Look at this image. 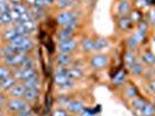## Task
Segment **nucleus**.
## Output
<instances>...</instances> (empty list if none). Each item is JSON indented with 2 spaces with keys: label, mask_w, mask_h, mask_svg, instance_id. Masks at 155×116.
<instances>
[{
  "label": "nucleus",
  "mask_w": 155,
  "mask_h": 116,
  "mask_svg": "<svg viewBox=\"0 0 155 116\" xmlns=\"http://www.w3.org/2000/svg\"><path fill=\"white\" fill-rule=\"evenodd\" d=\"M2 92V88H1V84H0V93Z\"/></svg>",
  "instance_id": "49530a36"
},
{
  "label": "nucleus",
  "mask_w": 155,
  "mask_h": 116,
  "mask_svg": "<svg viewBox=\"0 0 155 116\" xmlns=\"http://www.w3.org/2000/svg\"><path fill=\"white\" fill-rule=\"evenodd\" d=\"M0 57H2V49H1V46H0Z\"/></svg>",
  "instance_id": "a18cd8bd"
},
{
  "label": "nucleus",
  "mask_w": 155,
  "mask_h": 116,
  "mask_svg": "<svg viewBox=\"0 0 155 116\" xmlns=\"http://www.w3.org/2000/svg\"><path fill=\"white\" fill-rule=\"evenodd\" d=\"M81 1H82L84 4H89V2H91V0H81Z\"/></svg>",
  "instance_id": "c03bdc74"
},
{
  "label": "nucleus",
  "mask_w": 155,
  "mask_h": 116,
  "mask_svg": "<svg viewBox=\"0 0 155 116\" xmlns=\"http://www.w3.org/2000/svg\"><path fill=\"white\" fill-rule=\"evenodd\" d=\"M130 71L132 72V74L134 77H140V76L143 74V72L146 71V67H145V64L140 60V58L133 64V66L130 69Z\"/></svg>",
  "instance_id": "6ab92c4d"
},
{
  "label": "nucleus",
  "mask_w": 155,
  "mask_h": 116,
  "mask_svg": "<svg viewBox=\"0 0 155 116\" xmlns=\"http://www.w3.org/2000/svg\"><path fill=\"white\" fill-rule=\"evenodd\" d=\"M109 39L105 37H97L94 39V51H102L109 48Z\"/></svg>",
  "instance_id": "a211bd4d"
},
{
  "label": "nucleus",
  "mask_w": 155,
  "mask_h": 116,
  "mask_svg": "<svg viewBox=\"0 0 155 116\" xmlns=\"http://www.w3.org/2000/svg\"><path fill=\"white\" fill-rule=\"evenodd\" d=\"M138 114L140 116H155V106L153 102L146 101L141 109L138 111Z\"/></svg>",
  "instance_id": "dca6fc26"
},
{
  "label": "nucleus",
  "mask_w": 155,
  "mask_h": 116,
  "mask_svg": "<svg viewBox=\"0 0 155 116\" xmlns=\"http://www.w3.org/2000/svg\"><path fill=\"white\" fill-rule=\"evenodd\" d=\"M81 49L84 52H91L94 51V39L89 36H86L81 41Z\"/></svg>",
  "instance_id": "393cba45"
},
{
  "label": "nucleus",
  "mask_w": 155,
  "mask_h": 116,
  "mask_svg": "<svg viewBox=\"0 0 155 116\" xmlns=\"http://www.w3.org/2000/svg\"><path fill=\"white\" fill-rule=\"evenodd\" d=\"M74 32L73 30H68L66 28H63L57 32V39H58V42H63V41H67V39H71L74 37Z\"/></svg>",
  "instance_id": "5701e85b"
},
{
  "label": "nucleus",
  "mask_w": 155,
  "mask_h": 116,
  "mask_svg": "<svg viewBox=\"0 0 155 116\" xmlns=\"http://www.w3.org/2000/svg\"><path fill=\"white\" fill-rule=\"evenodd\" d=\"M117 26H118V29H119L120 32L127 30L130 27L132 26V22H131V20H130L129 15L119 16V19L117 21Z\"/></svg>",
  "instance_id": "b1692460"
},
{
  "label": "nucleus",
  "mask_w": 155,
  "mask_h": 116,
  "mask_svg": "<svg viewBox=\"0 0 155 116\" xmlns=\"http://www.w3.org/2000/svg\"><path fill=\"white\" fill-rule=\"evenodd\" d=\"M153 104L155 106V97H154V100H153Z\"/></svg>",
  "instance_id": "de8ad7c7"
},
{
  "label": "nucleus",
  "mask_w": 155,
  "mask_h": 116,
  "mask_svg": "<svg viewBox=\"0 0 155 116\" xmlns=\"http://www.w3.org/2000/svg\"><path fill=\"white\" fill-rule=\"evenodd\" d=\"M79 116H96V113H95V110L91 109V108H84Z\"/></svg>",
  "instance_id": "58836bf2"
},
{
  "label": "nucleus",
  "mask_w": 155,
  "mask_h": 116,
  "mask_svg": "<svg viewBox=\"0 0 155 116\" xmlns=\"http://www.w3.org/2000/svg\"><path fill=\"white\" fill-rule=\"evenodd\" d=\"M70 111H67L64 108H57L52 111V116H68Z\"/></svg>",
  "instance_id": "e433bc0d"
},
{
  "label": "nucleus",
  "mask_w": 155,
  "mask_h": 116,
  "mask_svg": "<svg viewBox=\"0 0 155 116\" xmlns=\"http://www.w3.org/2000/svg\"><path fill=\"white\" fill-rule=\"evenodd\" d=\"M25 4H27L29 7H32V6H35V2H36V0H25L23 1Z\"/></svg>",
  "instance_id": "79ce46f5"
},
{
  "label": "nucleus",
  "mask_w": 155,
  "mask_h": 116,
  "mask_svg": "<svg viewBox=\"0 0 155 116\" xmlns=\"http://www.w3.org/2000/svg\"><path fill=\"white\" fill-rule=\"evenodd\" d=\"M57 64L60 66H65V67H70V65L72 64L73 59H72V55L68 53H58L57 58H56Z\"/></svg>",
  "instance_id": "f3484780"
},
{
  "label": "nucleus",
  "mask_w": 155,
  "mask_h": 116,
  "mask_svg": "<svg viewBox=\"0 0 155 116\" xmlns=\"http://www.w3.org/2000/svg\"><path fill=\"white\" fill-rule=\"evenodd\" d=\"M19 36V34H18V30H16V28L15 27H11V28H7L4 30L2 32V39L8 43V42H11L12 39H14L15 37H18Z\"/></svg>",
  "instance_id": "4be33fe9"
},
{
  "label": "nucleus",
  "mask_w": 155,
  "mask_h": 116,
  "mask_svg": "<svg viewBox=\"0 0 155 116\" xmlns=\"http://www.w3.org/2000/svg\"><path fill=\"white\" fill-rule=\"evenodd\" d=\"M140 60L145 65L154 66L155 65V55L150 50H143L140 56Z\"/></svg>",
  "instance_id": "ddd939ff"
},
{
  "label": "nucleus",
  "mask_w": 155,
  "mask_h": 116,
  "mask_svg": "<svg viewBox=\"0 0 155 116\" xmlns=\"http://www.w3.org/2000/svg\"><path fill=\"white\" fill-rule=\"evenodd\" d=\"M68 116H75V115H73V114H68Z\"/></svg>",
  "instance_id": "8fccbe9b"
},
{
  "label": "nucleus",
  "mask_w": 155,
  "mask_h": 116,
  "mask_svg": "<svg viewBox=\"0 0 155 116\" xmlns=\"http://www.w3.org/2000/svg\"><path fill=\"white\" fill-rule=\"evenodd\" d=\"M138 32H140L141 35H143L145 37H146V35H147V32H148V23L146 22V21H140L139 23H137V29H136Z\"/></svg>",
  "instance_id": "7c9ffc66"
},
{
  "label": "nucleus",
  "mask_w": 155,
  "mask_h": 116,
  "mask_svg": "<svg viewBox=\"0 0 155 116\" xmlns=\"http://www.w3.org/2000/svg\"><path fill=\"white\" fill-rule=\"evenodd\" d=\"M138 59H139V58H138V56L136 55L134 50H129V49H127V51L125 52V55H124V65H125V67H126L127 70H130Z\"/></svg>",
  "instance_id": "9d476101"
},
{
  "label": "nucleus",
  "mask_w": 155,
  "mask_h": 116,
  "mask_svg": "<svg viewBox=\"0 0 155 116\" xmlns=\"http://www.w3.org/2000/svg\"><path fill=\"white\" fill-rule=\"evenodd\" d=\"M16 116H34V115H32L31 110H27V111H22V113L16 114Z\"/></svg>",
  "instance_id": "a19ab883"
},
{
  "label": "nucleus",
  "mask_w": 155,
  "mask_h": 116,
  "mask_svg": "<svg viewBox=\"0 0 155 116\" xmlns=\"http://www.w3.org/2000/svg\"><path fill=\"white\" fill-rule=\"evenodd\" d=\"M124 95L127 97V99H130V100H132L133 97H138V90L136 88V86L134 85L126 86L125 90H124Z\"/></svg>",
  "instance_id": "cd10ccee"
},
{
  "label": "nucleus",
  "mask_w": 155,
  "mask_h": 116,
  "mask_svg": "<svg viewBox=\"0 0 155 116\" xmlns=\"http://www.w3.org/2000/svg\"><path fill=\"white\" fill-rule=\"evenodd\" d=\"M145 102H146V100L143 99V97H133L132 100H131V107L134 109V111L136 113H138L139 110L142 108V106L145 104Z\"/></svg>",
  "instance_id": "bb28decb"
},
{
  "label": "nucleus",
  "mask_w": 155,
  "mask_h": 116,
  "mask_svg": "<svg viewBox=\"0 0 155 116\" xmlns=\"http://www.w3.org/2000/svg\"><path fill=\"white\" fill-rule=\"evenodd\" d=\"M148 21L150 25H153V26H155V6L149 11L148 13Z\"/></svg>",
  "instance_id": "ea45409f"
},
{
  "label": "nucleus",
  "mask_w": 155,
  "mask_h": 116,
  "mask_svg": "<svg viewBox=\"0 0 155 116\" xmlns=\"http://www.w3.org/2000/svg\"><path fill=\"white\" fill-rule=\"evenodd\" d=\"M26 85L19 81L12 90H9V95H11V97H23L25 93H26Z\"/></svg>",
  "instance_id": "f8f14e48"
},
{
  "label": "nucleus",
  "mask_w": 155,
  "mask_h": 116,
  "mask_svg": "<svg viewBox=\"0 0 155 116\" xmlns=\"http://www.w3.org/2000/svg\"><path fill=\"white\" fill-rule=\"evenodd\" d=\"M66 110L70 111L72 114H80L82 110L84 109V103L81 100H78V99H71L68 102L66 103Z\"/></svg>",
  "instance_id": "0eeeda50"
},
{
  "label": "nucleus",
  "mask_w": 155,
  "mask_h": 116,
  "mask_svg": "<svg viewBox=\"0 0 155 116\" xmlns=\"http://www.w3.org/2000/svg\"><path fill=\"white\" fill-rule=\"evenodd\" d=\"M78 48V41L74 39V37L67 41H63V42H58V53H68L71 55L72 52H74Z\"/></svg>",
  "instance_id": "423d86ee"
},
{
  "label": "nucleus",
  "mask_w": 155,
  "mask_h": 116,
  "mask_svg": "<svg viewBox=\"0 0 155 116\" xmlns=\"http://www.w3.org/2000/svg\"><path fill=\"white\" fill-rule=\"evenodd\" d=\"M131 0H118L116 4V14L118 16H125L131 12Z\"/></svg>",
  "instance_id": "1a4fd4ad"
},
{
  "label": "nucleus",
  "mask_w": 155,
  "mask_h": 116,
  "mask_svg": "<svg viewBox=\"0 0 155 116\" xmlns=\"http://www.w3.org/2000/svg\"><path fill=\"white\" fill-rule=\"evenodd\" d=\"M36 66L35 67H14V71H12L13 76L16 78V80L20 83H25L29 78L36 73Z\"/></svg>",
  "instance_id": "20e7f679"
},
{
  "label": "nucleus",
  "mask_w": 155,
  "mask_h": 116,
  "mask_svg": "<svg viewBox=\"0 0 155 116\" xmlns=\"http://www.w3.org/2000/svg\"><path fill=\"white\" fill-rule=\"evenodd\" d=\"M19 81L16 80V78L14 77L13 74L12 76H9V77L5 78L4 80H1L0 81V84H1V88L2 90H7V92H9V90L13 88L15 85L18 84Z\"/></svg>",
  "instance_id": "2eb2a0df"
},
{
  "label": "nucleus",
  "mask_w": 155,
  "mask_h": 116,
  "mask_svg": "<svg viewBox=\"0 0 155 116\" xmlns=\"http://www.w3.org/2000/svg\"><path fill=\"white\" fill-rule=\"evenodd\" d=\"M6 102H7V100L5 99V97L0 93V107H1V106H4V104H6Z\"/></svg>",
  "instance_id": "37998d69"
},
{
  "label": "nucleus",
  "mask_w": 155,
  "mask_h": 116,
  "mask_svg": "<svg viewBox=\"0 0 155 116\" xmlns=\"http://www.w3.org/2000/svg\"><path fill=\"white\" fill-rule=\"evenodd\" d=\"M39 97V90L35 88H27L26 93L23 95V100L27 102H35Z\"/></svg>",
  "instance_id": "412c9836"
},
{
  "label": "nucleus",
  "mask_w": 155,
  "mask_h": 116,
  "mask_svg": "<svg viewBox=\"0 0 155 116\" xmlns=\"http://www.w3.org/2000/svg\"><path fill=\"white\" fill-rule=\"evenodd\" d=\"M2 26V23H1V19H0V27Z\"/></svg>",
  "instance_id": "09e8293b"
},
{
  "label": "nucleus",
  "mask_w": 155,
  "mask_h": 116,
  "mask_svg": "<svg viewBox=\"0 0 155 116\" xmlns=\"http://www.w3.org/2000/svg\"><path fill=\"white\" fill-rule=\"evenodd\" d=\"M127 15H129V18L132 23H139V22L141 21V13H140L139 11H137V9L131 11Z\"/></svg>",
  "instance_id": "2f4dec72"
},
{
  "label": "nucleus",
  "mask_w": 155,
  "mask_h": 116,
  "mask_svg": "<svg viewBox=\"0 0 155 116\" xmlns=\"http://www.w3.org/2000/svg\"><path fill=\"white\" fill-rule=\"evenodd\" d=\"M27 57H28L27 53L18 52V53L4 57V64L7 65L8 67H20L21 65L23 64V62L26 60Z\"/></svg>",
  "instance_id": "39448f33"
},
{
  "label": "nucleus",
  "mask_w": 155,
  "mask_h": 116,
  "mask_svg": "<svg viewBox=\"0 0 155 116\" xmlns=\"http://www.w3.org/2000/svg\"><path fill=\"white\" fill-rule=\"evenodd\" d=\"M56 22L63 28L75 32L79 25V16L74 11H63L57 14Z\"/></svg>",
  "instance_id": "f257e3e1"
},
{
  "label": "nucleus",
  "mask_w": 155,
  "mask_h": 116,
  "mask_svg": "<svg viewBox=\"0 0 155 116\" xmlns=\"http://www.w3.org/2000/svg\"><path fill=\"white\" fill-rule=\"evenodd\" d=\"M109 60L110 58L109 56L107 55V53H102V52H97L95 55H93L91 57V62H89V64H91V67L93 70H103L105 69L108 64H109Z\"/></svg>",
  "instance_id": "7ed1b4c3"
},
{
  "label": "nucleus",
  "mask_w": 155,
  "mask_h": 116,
  "mask_svg": "<svg viewBox=\"0 0 155 116\" xmlns=\"http://www.w3.org/2000/svg\"><path fill=\"white\" fill-rule=\"evenodd\" d=\"M66 74L71 80L75 81L78 79H81L84 77V70L81 67H78V66H70V67H67Z\"/></svg>",
  "instance_id": "9b49d317"
},
{
  "label": "nucleus",
  "mask_w": 155,
  "mask_h": 116,
  "mask_svg": "<svg viewBox=\"0 0 155 116\" xmlns=\"http://www.w3.org/2000/svg\"><path fill=\"white\" fill-rule=\"evenodd\" d=\"M2 57H6V56H11L14 53H18V49L14 48L13 45H11L9 43H6V45H4L2 48Z\"/></svg>",
  "instance_id": "c85d7f7f"
},
{
  "label": "nucleus",
  "mask_w": 155,
  "mask_h": 116,
  "mask_svg": "<svg viewBox=\"0 0 155 116\" xmlns=\"http://www.w3.org/2000/svg\"><path fill=\"white\" fill-rule=\"evenodd\" d=\"M0 19H1L2 26H9V25H12V19H11L9 12H0Z\"/></svg>",
  "instance_id": "72a5a7b5"
},
{
  "label": "nucleus",
  "mask_w": 155,
  "mask_h": 116,
  "mask_svg": "<svg viewBox=\"0 0 155 116\" xmlns=\"http://www.w3.org/2000/svg\"><path fill=\"white\" fill-rule=\"evenodd\" d=\"M125 80H126V72L124 70H119L112 78V84L116 86H120L125 83Z\"/></svg>",
  "instance_id": "a878e982"
},
{
  "label": "nucleus",
  "mask_w": 155,
  "mask_h": 116,
  "mask_svg": "<svg viewBox=\"0 0 155 116\" xmlns=\"http://www.w3.org/2000/svg\"><path fill=\"white\" fill-rule=\"evenodd\" d=\"M146 88H147V90H148L149 93H152V94L155 95V78L149 79L147 85H146Z\"/></svg>",
  "instance_id": "4c0bfd02"
},
{
  "label": "nucleus",
  "mask_w": 155,
  "mask_h": 116,
  "mask_svg": "<svg viewBox=\"0 0 155 116\" xmlns=\"http://www.w3.org/2000/svg\"><path fill=\"white\" fill-rule=\"evenodd\" d=\"M6 109L8 113L11 114H19L22 111H27V110H30V107L27 101L23 100V97H9L6 102Z\"/></svg>",
  "instance_id": "f03ea898"
},
{
  "label": "nucleus",
  "mask_w": 155,
  "mask_h": 116,
  "mask_svg": "<svg viewBox=\"0 0 155 116\" xmlns=\"http://www.w3.org/2000/svg\"><path fill=\"white\" fill-rule=\"evenodd\" d=\"M13 73H12V70L5 64H0V81L1 80H4L5 78L9 77V76H12Z\"/></svg>",
  "instance_id": "c756f323"
},
{
  "label": "nucleus",
  "mask_w": 155,
  "mask_h": 116,
  "mask_svg": "<svg viewBox=\"0 0 155 116\" xmlns=\"http://www.w3.org/2000/svg\"><path fill=\"white\" fill-rule=\"evenodd\" d=\"M73 2H74V0H56L54 4L59 9H65V8L71 6Z\"/></svg>",
  "instance_id": "c9c22d12"
},
{
  "label": "nucleus",
  "mask_w": 155,
  "mask_h": 116,
  "mask_svg": "<svg viewBox=\"0 0 155 116\" xmlns=\"http://www.w3.org/2000/svg\"><path fill=\"white\" fill-rule=\"evenodd\" d=\"M23 84L26 85L27 88H35V90H39V88H41V81H39L38 73L36 72L34 76H31L28 80H26Z\"/></svg>",
  "instance_id": "aec40b11"
},
{
  "label": "nucleus",
  "mask_w": 155,
  "mask_h": 116,
  "mask_svg": "<svg viewBox=\"0 0 155 116\" xmlns=\"http://www.w3.org/2000/svg\"><path fill=\"white\" fill-rule=\"evenodd\" d=\"M22 25L26 27V29L30 34H32V32H35L37 30V21H35V20H29V21H27V22L22 23Z\"/></svg>",
  "instance_id": "473e14b6"
},
{
  "label": "nucleus",
  "mask_w": 155,
  "mask_h": 116,
  "mask_svg": "<svg viewBox=\"0 0 155 116\" xmlns=\"http://www.w3.org/2000/svg\"><path fill=\"white\" fill-rule=\"evenodd\" d=\"M145 39H146V37H145L143 35H141L140 32H138L136 30V32H133L129 39H127V48H129V50H136L137 48L143 42Z\"/></svg>",
  "instance_id": "6e6552de"
},
{
  "label": "nucleus",
  "mask_w": 155,
  "mask_h": 116,
  "mask_svg": "<svg viewBox=\"0 0 155 116\" xmlns=\"http://www.w3.org/2000/svg\"><path fill=\"white\" fill-rule=\"evenodd\" d=\"M29 13H30L31 18L35 21H38V20L43 19L44 15H45V7H37V6L29 7Z\"/></svg>",
  "instance_id": "4468645a"
},
{
  "label": "nucleus",
  "mask_w": 155,
  "mask_h": 116,
  "mask_svg": "<svg viewBox=\"0 0 155 116\" xmlns=\"http://www.w3.org/2000/svg\"><path fill=\"white\" fill-rule=\"evenodd\" d=\"M13 9L15 12H18L20 15H22V14L27 13L29 11V6L27 4H25V2H21V4H18V5L13 6Z\"/></svg>",
  "instance_id": "f704fd0d"
}]
</instances>
